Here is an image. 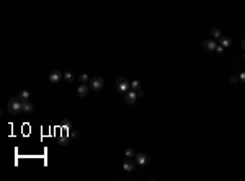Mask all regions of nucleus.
I'll list each match as a JSON object with an SVG mask.
<instances>
[{
    "instance_id": "nucleus-1",
    "label": "nucleus",
    "mask_w": 245,
    "mask_h": 181,
    "mask_svg": "<svg viewBox=\"0 0 245 181\" xmlns=\"http://www.w3.org/2000/svg\"><path fill=\"white\" fill-rule=\"evenodd\" d=\"M7 109L10 111V113H13V114L21 113V111H23V101H21L18 96H13V98H10V101H8Z\"/></svg>"
},
{
    "instance_id": "nucleus-2",
    "label": "nucleus",
    "mask_w": 245,
    "mask_h": 181,
    "mask_svg": "<svg viewBox=\"0 0 245 181\" xmlns=\"http://www.w3.org/2000/svg\"><path fill=\"white\" fill-rule=\"evenodd\" d=\"M88 85H90V90H93V92H100V90L103 88V85H105V80H103L102 77H93Z\"/></svg>"
},
{
    "instance_id": "nucleus-3",
    "label": "nucleus",
    "mask_w": 245,
    "mask_h": 181,
    "mask_svg": "<svg viewBox=\"0 0 245 181\" xmlns=\"http://www.w3.org/2000/svg\"><path fill=\"white\" fill-rule=\"evenodd\" d=\"M116 88H118L121 93L129 92V82H128V78L126 77H119L118 82H116Z\"/></svg>"
},
{
    "instance_id": "nucleus-4",
    "label": "nucleus",
    "mask_w": 245,
    "mask_h": 181,
    "mask_svg": "<svg viewBox=\"0 0 245 181\" xmlns=\"http://www.w3.org/2000/svg\"><path fill=\"white\" fill-rule=\"evenodd\" d=\"M137 98H139V95H137V92H134V90H129V92L124 93V99H126L128 104H134Z\"/></svg>"
},
{
    "instance_id": "nucleus-5",
    "label": "nucleus",
    "mask_w": 245,
    "mask_h": 181,
    "mask_svg": "<svg viewBox=\"0 0 245 181\" xmlns=\"http://www.w3.org/2000/svg\"><path fill=\"white\" fill-rule=\"evenodd\" d=\"M203 47L206 51H209V52H216V47H217L216 39H206V41H203Z\"/></svg>"
},
{
    "instance_id": "nucleus-6",
    "label": "nucleus",
    "mask_w": 245,
    "mask_h": 181,
    "mask_svg": "<svg viewBox=\"0 0 245 181\" xmlns=\"http://www.w3.org/2000/svg\"><path fill=\"white\" fill-rule=\"evenodd\" d=\"M136 163L141 165V167H146V165L149 163V157H147L146 153H137L136 155Z\"/></svg>"
},
{
    "instance_id": "nucleus-7",
    "label": "nucleus",
    "mask_w": 245,
    "mask_h": 181,
    "mask_svg": "<svg viewBox=\"0 0 245 181\" xmlns=\"http://www.w3.org/2000/svg\"><path fill=\"white\" fill-rule=\"evenodd\" d=\"M61 78H64V77H62V74H61L59 70H53L51 74H49V82L51 83H57Z\"/></svg>"
},
{
    "instance_id": "nucleus-8",
    "label": "nucleus",
    "mask_w": 245,
    "mask_h": 181,
    "mask_svg": "<svg viewBox=\"0 0 245 181\" xmlns=\"http://www.w3.org/2000/svg\"><path fill=\"white\" fill-rule=\"evenodd\" d=\"M88 88H90L88 83H82V85L77 88V95L79 96H87L88 95Z\"/></svg>"
},
{
    "instance_id": "nucleus-9",
    "label": "nucleus",
    "mask_w": 245,
    "mask_h": 181,
    "mask_svg": "<svg viewBox=\"0 0 245 181\" xmlns=\"http://www.w3.org/2000/svg\"><path fill=\"white\" fill-rule=\"evenodd\" d=\"M33 111H35V104H33L30 99L23 101V113H33Z\"/></svg>"
},
{
    "instance_id": "nucleus-10",
    "label": "nucleus",
    "mask_w": 245,
    "mask_h": 181,
    "mask_svg": "<svg viewBox=\"0 0 245 181\" xmlns=\"http://www.w3.org/2000/svg\"><path fill=\"white\" fill-rule=\"evenodd\" d=\"M122 168H124L126 171H133V170H134V163L131 162L129 158H126L124 162H122Z\"/></svg>"
},
{
    "instance_id": "nucleus-11",
    "label": "nucleus",
    "mask_w": 245,
    "mask_h": 181,
    "mask_svg": "<svg viewBox=\"0 0 245 181\" xmlns=\"http://www.w3.org/2000/svg\"><path fill=\"white\" fill-rule=\"evenodd\" d=\"M18 98H20L21 101H26V99H30V92H28V90H21V92L18 93Z\"/></svg>"
},
{
    "instance_id": "nucleus-12",
    "label": "nucleus",
    "mask_w": 245,
    "mask_h": 181,
    "mask_svg": "<svg viewBox=\"0 0 245 181\" xmlns=\"http://www.w3.org/2000/svg\"><path fill=\"white\" fill-rule=\"evenodd\" d=\"M219 44L220 46H224V47H227V46H231V39L226 38V36H220L219 38Z\"/></svg>"
},
{
    "instance_id": "nucleus-13",
    "label": "nucleus",
    "mask_w": 245,
    "mask_h": 181,
    "mask_svg": "<svg viewBox=\"0 0 245 181\" xmlns=\"http://www.w3.org/2000/svg\"><path fill=\"white\" fill-rule=\"evenodd\" d=\"M62 77H64V80H66V82H74V74L72 72H64L62 74Z\"/></svg>"
},
{
    "instance_id": "nucleus-14",
    "label": "nucleus",
    "mask_w": 245,
    "mask_h": 181,
    "mask_svg": "<svg viewBox=\"0 0 245 181\" xmlns=\"http://www.w3.org/2000/svg\"><path fill=\"white\" fill-rule=\"evenodd\" d=\"M124 155H126L128 158H133V157H136V153H134V149H133V147H128V149L124 150Z\"/></svg>"
},
{
    "instance_id": "nucleus-15",
    "label": "nucleus",
    "mask_w": 245,
    "mask_h": 181,
    "mask_svg": "<svg viewBox=\"0 0 245 181\" xmlns=\"http://www.w3.org/2000/svg\"><path fill=\"white\" fill-rule=\"evenodd\" d=\"M211 36H213L214 39H219V38H220V36H222V34H220V31H219V29H217V28H214L213 31H211Z\"/></svg>"
},
{
    "instance_id": "nucleus-16",
    "label": "nucleus",
    "mask_w": 245,
    "mask_h": 181,
    "mask_svg": "<svg viewBox=\"0 0 245 181\" xmlns=\"http://www.w3.org/2000/svg\"><path fill=\"white\" fill-rule=\"evenodd\" d=\"M131 88H133L134 92H137V90H141V83L137 82V80H134V82H131Z\"/></svg>"
},
{
    "instance_id": "nucleus-17",
    "label": "nucleus",
    "mask_w": 245,
    "mask_h": 181,
    "mask_svg": "<svg viewBox=\"0 0 245 181\" xmlns=\"http://www.w3.org/2000/svg\"><path fill=\"white\" fill-rule=\"evenodd\" d=\"M79 80H80L82 83H88V75L87 74H82L80 77H79Z\"/></svg>"
},
{
    "instance_id": "nucleus-18",
    "label": "nucleus",
    "mask_w": 245,
    "mask_h": 181,
    "mask_svg": "<svg viewBox=\"0 0 245 181\" xmlns=\"http://www.w3.org/2000/svg\"><path fill=\"white\" fill-rule=\"evenodd\" d=\"M216 52H219V54H222L224 52V46H220L219 43H217V47H216Z\"/></svg>"
},
{
    "instance_id": "nucleus-19",
    "label": "nucleus",
    "mask_w": 245,
    "mask_h": 181,
    "mask_svg": "<svg viewBox=\"0 0 245 181\" xmlns=\"http://www.w3.org/2000/svg\"><path fill=\"white\" fill-rule=\"evenodd\" d=\"M239 80H240V78H239V75H232V77H231V83H237Z\"/></svg>"
},
{
    "instance_id": "nucleus-20",
    "label": "nucleus",
    "mask_w": 245,
    "mask_h": 181,
    "mask_svg": "<svg viewBox=\"0 0 245 181\" xmlns=\"http://www.w3.org/2000/svg\"><path fill=\"white\" fill-rule=\"evenodd\" d=\"M239 78H240L242 82H245V72H242V74H240V75H239Z\"/></svg>"
},
{
    "instance_id": "nucleus-21",
    "label": "nucleus",
    "mask_w": 245,
    "mask_h": 181,
    "mask_svg": "<svg viewBox=\"0 0 245 181\" xmlns=\"http://www.w3.org/2000/svg\"><path fill=\"white\" fill-rule=\"evenodd\" d=\"M242 47H244V49H245V39H244V41H242Z\"/></svg>"
},
{
    "instance_id": "nucleus-22",
    "label": "nucleus",
    "mask_w": 245,
    "mask_h": 181,
    "mask_svg": "<svg viewBox=\"0 0 245 181\" xmlns=\"http://www.w3.org/2000/svg\"><path fill=\"white\" fill-rule=\"evenodd\" d=\"M244 60H245V54H244Z\"/></svg>"
}]
</instances>
